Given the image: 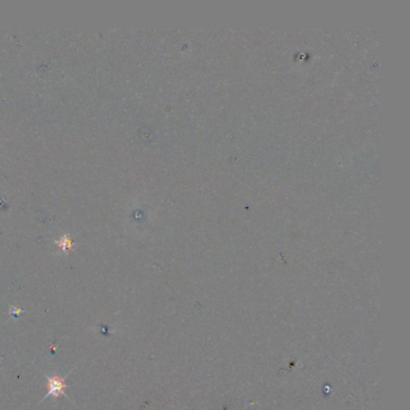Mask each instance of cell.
I'll return each mask as SVG.
<instances>
[{
  "instance_id": "6da1fadb",
  "label": "cell",
  "mask_w": 410,
  "mask_h": 410,
  "mask_svg": "<svg viewBox=\"0 0 410 410\" xmlns=\"http://www.w3.org/2000/svg\"><path fill=\"white\" fill-rule=\"evenodd\" d=\"M65 384L61 378H52L48 381V395L59 396L64 394Z\"/></svg>"
}]
</instances>
